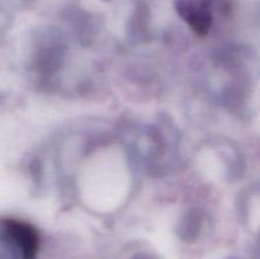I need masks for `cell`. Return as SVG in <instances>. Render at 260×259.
I'll use <instances>...</instances> for the list:
<instances>
[{"mask_svg": "<svg viewBox=\"0 0 260 259\" xmlns=\"http://www.w3.org/2000/svg\"><path fill=\"white\" fill-rule=\"evenodd\" d=\"M207 0H182L179 12L200 33L206 32L211 23Z\"/></svg>", "mask_w": 260, "mask_h": 259, "instance_id": "1", "label": "cell"}]
</instances>
